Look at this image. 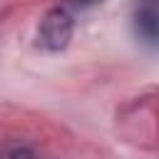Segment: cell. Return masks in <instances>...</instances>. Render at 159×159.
Instances as JSON below:
<instances>
[{
    "mask_svg": "<svg viewBox=\"0 0 159 159\" xmlns=\"http://www.w3.org/2000/svg\"><path fill=\"white\" fill-rule=\"evenodd\" d=\"M72 30H75V17L67 7H52L45 12V17L40 20V27H37V42L50 50V52H57V50H65L72 40Z\"/></svg>",
    "mask_w": 159,
    "mask_h": 159,
    "instance_id": "obj_1",
    "label": "cell"
},
{
    "mask_svg": "<svg viewBox=\"0 0 159 159\" xmlns=\"http://www.w3.org/2000/svg\"><path fill=\"white\" fill-rule=\"evenodd\" d=\"M12 159H32V152L30 149H15L12 152Z\"/></svg>",
    "mask_w": 159,
    "mask_h": 159,
    "instance_id": "obj_3",
    "label": "cell"
},
{
    "mask_svg": "<svg viewBox=\"0 0 159 159\" xmlns=\"http://www.w3.org/2000/svg\"><path fill=\"white\" fill-rule=\"evenodd\" d=\"M157 0H142L134 12V30L139 37H144L149 45L157 42Z\"/></svg>",
    "mask_w": 159,
    "mask_h": 159,
    "instance_id": "obj_2",
    "label": "cell"
},
{
    "mask_svg": "<svg viewBox=\"0 0 159 159\" xmlns=\"http://www.w3.org/2000/svg\"><path fill=\"white\" fill-rule=\"evenodd\" d=\"M75 5H82V7H87V5H94V2H99V0H72Z\"/></svg>",
    "mask_w": 159,
    "mask_h": 159,
    "instance_id": "obj_4",
    "label": "cell"
}]
</instances>
